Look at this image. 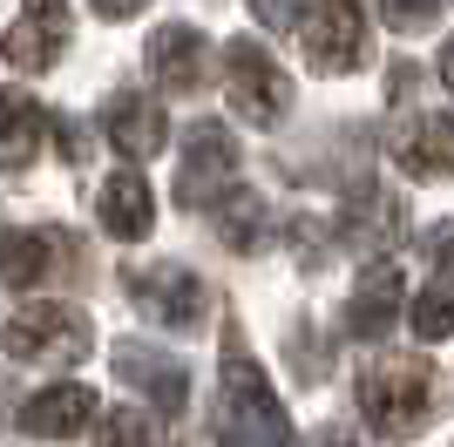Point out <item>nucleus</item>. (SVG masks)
<instances>
[{"mask_svg": "<svg viewBox=\"0 0 454 447\" xmlns=\"http://www.w3.org/2000/svg\"><path fill=\"white\" fill-rule=\"evenodd\" d=\"M224 427L238 447H292V420H285L271 380L258 372V359H245V346H224Z\"/></svg>", "mask_w": 454, "mask_h": 447, "instance_id": "nucleus-1", "label": "nucleus"}, {"mask_svg": "<svg viewBox=\"0 0 454 447\" xmlns=\"http://www.w3.org/2000/svg\"><path fill=\"white\" fill-rule=\"evenodd\" d=\"M427 407H434V366H420V359H373L360 372V413L387 441H407L427 420Z\"/></svg>", "mask_w": 454, "mask_h": 447, "instance_id": "nucleus-2", "label": "nucleus"}, {"mask_svg": "<svg viewBox=\"0 0 454 447\" xmlns=\"http://www.w3.org/2000/svg\"><path fill=\"white\" fill-rule=\"evenodd\" d=\"M89 318L75 312V305H20L14 318H7V333H0V346H7V359H20V366H75L82 353H89Z\"/></svg>", "mask_w": 454, "mask_h": 447, "instance_id": "nucleus-3", "label": "nucleus"}, {"mask_svg": "<svg viewBox=\"0 0 454 447\" xmlns=\"http://www.w3.org/2000/svg\"><path fill=\"white\" fill-rule=\"evenodd\" d=\"M238 190V143H231L224 122H197L190 129V156H184V176H176V197L190 210H217Z\"/></svg>", "mask_w": 454, "mask_h": 447, "instance_id": "nucleus-4", "label": "nucleus"}, {"mask_svg": "<svg viewBox=\"0 0 454 447\" xmlns=\"http://www.w3.org/2000/svg\"><path fill=\"white\" fill-rule=\"evenodd\" d=\"M224 89H231V102H238V115L258 122V129H271L285 115V102H292V82L278 74V61H271L258 41H238L224 55Z\"/></svg>", "mask_w": 454, "mask_h": 447, "instance_id": "nucleus-5", "label": "nucleus"}, {"mask_svg": "<svg viewBox=\"0 0 454 447\" xmlns=\"http://www.w3.org/2000/svg\"><path fill=\"white\" fill-rule=\"evenodd\" d=\"M299 41L319 74H346V68H360L366 20H360V7H299Z\"/></svg>", "mask_w": 454, "mask_h": 447, "instance_id": "nucleus-6", "label": "nucleus"}, {"mask_svg": "<svg viewBox=\"0 0 454 447\" xmlns=\"http://www.w3.org/2000/svg\"><path fill=\"white\" fill-rule=\"evenodd\" d=\"M136 305L150 318H163V325H176V333H190L197 318H204V285H197V271H184V264H150V271H136L129 278Z\"/></svg>", "mask_w": 454, "mask_h": 447, "instance_id": "nucleus-7", "label": "nucleus"}, {"mask_svg": "<svg viewBox=\"0 0 454 447\" xmlns=\"http://www.w3.org/2000/svg\"><path fill=\"white\" fill-rule=\"evenodd\" d=\"M394 156L407 176L420 184H434V176H454V115H414V122H400L394 129Z\"/></svg>", "mask_w": 454, "mask_h": 447, "instance_id": "nucleus-8", "label": "nucleus"}, {"mask_svg": "<svg viewBox=\"0 0 454 447\" xmlns=\"http://www.w3.org/2000/svg\"><path fill=\"white\" fill-rule=\"evenodd\" d=\"M95 420V393L82 387V380H61V387L35 393L27 407H20V434L27 441H68V434H82Z\"/></svg>", "mask_w": 454, "mask_h": 447, "instance_id": "nucleus-9", "label": "nucleus"}, {"mask_svg": "<svg viewBox=\"0 0 454 447\" xmlns=\"http://www.w3.org/2000/svg\"><path fill=\"white\" fill-rule=\"evenodd\" d=\"M61 258H68V244L55 231H0V285H14V292L55 278Z\"/></svg>", "mask_w": 454, "mask_h": 447, "instance_id": "nucleus-10", "label": "nucleus"}, {"mask_svg": "<svg viewBox=\"0 0 454 447\" xmlns=\"http://www.w3.org/2000/svg\"><path fill=\"white\" fill-rule=\"evenodd\" d=\"M102 231L109 238H122V244H136V238H150V224H156V197H150V184H143V169H122V176H109L102 184Z\"/></svg>", "mask_w": 454, "mask_h": 447, "instance_id": "nucleus-11", "label": "nucleus"}, {"mask_svg": "<svg viewBox=\"0 0 454 447\" xmlns=\"http://www.w3.org/2000/svg\"><path fill=\"white\" fill-rule=\"evenodd\" d=\"M68 7H27V14L14 20V35H7V61L14 68H55V55H61V41H68Z\"/></svg>", "mask_w": 454, "mask_h": 447, "instance_id": "nucleus-12", "label": "nucleus"}, {"mask_svg": "<svg viewBox=\"0 0 454 447\" xmlns=\"http://www.w3.org/2000/svg\"><path fill=\"white\" fill-rule=\"evenodd\" d=\"M400 318V264H366L360 292L346 305V333L353 339H380Z\"/></svg>", "mask_w": 454, "mask_h": 447, "instance_id": "nucleus-13", "label": "nucleus"}, {"mask_svg": "<svg viewBox=\"0 0 454 447\" xmlns=\"http://www.w3.org/2000/svg\"><path fill=\"white\" fill-rule=\"evenodd\" d=\"M41 136H48L41 102L20 89H0V169H27L41 156Z\"/></svg>", "mask_w": 454, "mask_h": 447, "instance_id": "nucleus-14", "label": "nucleus"}, {"mask_svg": "<svg viewBox=\"0 0 454 447\" xmlns=\"http://www.w3.org/2000/svg\"><path fill=\"white\" fill-rule=\"evenodd\" d=\"M150 68H156L163 89L190 95L197 82H204V41L190 35V27H163V35L150 41Z\"/></svg>", "mask_w": 454, "mask_h": 447, "instance_id": "nucleus-15", "label": "nucleus"}, {"mask_svg": "<svg viewBox=\"0 0 454 447\" xmlns=\"http://www.w3.org/2000/svg\"><path fill=\"white\" fill-rule=\"evenodd\" d=\"M102 129H109V143L122 149V156H156V149H163V136H170V122H163V109H156V102H109Z\"/></svg>", "mask_w": 454, "mask_h": 447, "instance_id": "nucleus-16", "label": "nucleus"}, {"mask_svg": "<svg viewBox=\"0 0 454 447\" xmlns=\"http://www.w3.org/2000/svg\"><path fill=\"white\" fill-rule=\"evenodd\" d=\"M115 366L129 372L136 387H150L156 393V407H184V366H176V359H163V353H150V346H115Z\"/></svg>", "mask_w": 454, "mask_h": 447, "instance_id": "nucleus-17", "label": "nucleus"}, {"mask_svg": "<svg viewBox=\"0 0 454 447\" xmlns=\"http://www.w3.org/2000/svg\"><path fill=\"white\" fill-rule=\"evenodd\" d=\"M210 217H217V231H224V244H231V251H258V244H265V204H258V197H251L245 184L231 190L224 204L210 210Z\"/></svg>", "mask_w": 454, "mask_h": 447, "instance_id": "nucleus-18", "label": "nucleus"}, {"mask_svg": "<svg viewBox=\"0 0 454 447\" xmlns=\"http://www.w3.org/2000/svg\"><path fill=\"white\" fill-rule=\"evenodd\" d=\"M414 333L420 339H448L454 333V278H434L414 298Z\"/></svg>", "mask_w": 454, "mask_h": 447, "instance_id": "nucleus-19", "label": "nucleus"}, {"mask_svg": "<svg viewBox=\"0 0 454 447\" xmlns=\"http://www.w3.org/2000/svg\"><path fill=\"white\" fill-rule=\"evenodd\" d=\"M95 447H156V420L136 413V407H122V413H109V427H102Z\"/></svg>", "mask_w": 454, "mask_h": 447, "instance_id": "nucleus-20", "label": "nucleus"}, {"mask_svg": "<svg viewBox=\"0 0 454 447\" xmlns=\"http://www.w3.org/2000/svg\"><path fill=\"white\" fill-rule=\"evenodd\" d=\"M420 251H427V258H441V264H454V224H434V231L420 238Z\"/></svg>", "mask_w": 454, "mask_h": 447, "instance_id": "nucleus-21", "label": "nucleus"}, {"mask_svg": "<svg viewBox=\"0 0 454 447\" xmlns=\"http://www.w3.org/2000/svg\"><path fill=\"white\" fill-rule=\"evenodd\" d=\"M380 20H394V27H427V20H441V7H387Z\"/></svg>", "mask_w": 454, "mask_h": 447, "instance_id": "nucleus-22", "label": "nucleus"}, {"mask_svg": "<svg viewBox=\"0 0 454 447\" xmlns=\"http://www.w3.org/2000/svg\"><path fill=\"white\" fill-rule=\"evenodd\" d=\"M441 74H448V89H454V41H448V55H441Z\"/></svg>", "mask_w": 454, "mask_h": 447, "instance_id": "nucleus-23", "label": "nucleus"}, {"mask_svg": "<svg viewBox=\"0 0 454 447\" xmlns=\"http://www.w3.org/2000/svg\"><path fill=\"white\" fill-rule=\"evenodd\" d=\"M325 447H346V441H325Z\"/></svg>", "mask_w": 454, "mask_h": 447, "instance_id": "nucleus-24", "label": "nucleus"}]
</instances>
